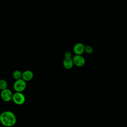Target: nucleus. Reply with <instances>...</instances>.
Here are the masks:
<instances>
[{
    "label": "nucleus",
    "mask_w": 127,
    "mask_h": 127,
    "mask_svg": "<svg viewBox=\"0 0 127 127\" xmlns=\"http://www.w3.org/2000/svg\"><path fill=\"white\" fill-rule=\"evenodd\" d=\"M17 122V118L14 113L10 111H5L0 114V123L5 127H12Z\"/></svg>",
    "instance_id": "1"
},
{
    "label": "nucleus",
    "mask_w": 127,
    "mask_h": 127,
    "mask_svg": "<svg viewBox=\"0 0 127 127\" xmlns=\"http://www.w3.org/2000/svg\"><path fill=\"white\" fill-rule=\"evenodd\" d=\"M25 96L22 92H15L13 93L12 101L15 104L17 105H21L25 103Z\"/></svg>",
    "instance_id": "2"
},
{
    "label": "nucleus",
    "mask_w": 127,
    "mask_h": 127,
    "mask_svg": "<svg viewBox=\"0 0 127 127\" xmlns=\"http://www.w3.org/2000/svg\"><path fill=\"white\" fill-rule=\"evenodd\" d=\"M26 86V82L23 79L20 78L15 80L13 85V88L15 92H22L25 90Z\"/></svg>",
    "instance_id": "3"
},
{
    "label": "nucleus",
    "mask_w": 127,
    "mask_h": 127,
    "mask_svg": "<svg viewBox=\"0 0 127 127\" xmlns=\"http://www.w3.org/2000/svg\"><path fill=\"white\" fill-rule=\"evenodd\" d=\"M12 95L13 93L12 91L8 88L1 90L0 93V97L1 99L5 102H8L12 100Z\"/></svg>",
    "instance_id": "4"
},
{
    "label": "nucleus",
    "mask_w": 127,
    "mask_h": 127,
    "mask_svg": "<svg viewBox=\"0 0 127 127\" xmlns=\"http://www.w3.org/2000/svg\"><path fill=\"white\" fill-rule=\"evenodd\" d=\"M72 59L74 65L77 67H82L85 64V59L82 55H75Z\"/></svg>",
    "instance_id": "5"
},
{
    "label": "nucleus",
    "mask_w": 127,
    "mask_h": 127,
    "mask_svg": "<svg viewBox=\"0 0 127 127\" xmlns=\"http://www.w3.org/2000/svg\"><path fill=\"white\" fill-rule=\"evenodd\" d=\"M85 46L81 43H76L73 48V51L75 55H82L84 52Z\"/></svg>",
    "instance_id": "6"
},
{
    "label": "nucleus",
    "mask_w": 127,
    "mask_h": 127,
    "mask_svg": "<svg viewBox=\"0 0 127 127\" xmlns=\"http://www.w3.org/2000/svg\"><path fill=\"white\" fill-rule=\"evenodd\" d=\"M63 64L64 67L66 69H70L74 65L72 59L71 57H64L63 61Z\"/></svg>",
    "instance_id": "7"
},
{
    "label": "nucleus",
    "mask_w": 127,
    "mask_h": 127,
    "mask_svg": "<svg viewBox=\"0 0 127 127\" xmlns=\"http://www.w3.org/2000/svg\"><path fill=\"white\" fill-rule=\"evenodd\" d=\"M34 77V73L33 71L30 70H26L22 72V79L26 82L29 81L33 79Z\"/></svg>",
    "instance_id": "8"
},
{
    "label": "nucleus",
    "mask_w": 127,
    "mask_h": 127,
    "mask_svg": "<svg viewBox=\"0 0 127 127\" xmlns=\"http://www.w3.org/2000/svg\"><path fill=\"white\" fill-rule=\"evenodd\" d=\"M12 77L15 80L22 78V72L19 70H15L12 73Z\"/></svg>",
    "instance_id": "9"
},
{
    "label": "nucleus",
    "mask_w": 127,
    "mask_h": 127,
    "mask_svg": "<svg viewBox=\"0 0 127 127\" xmlns=\"http://www.w3.org/2000/svg\"><path fill=\"white\" fill-rule=\"evenodd\" d=\"M7 81L3 79H0V89L1 90L5 89L7 88Z\"/></svg>",
    "instance_id": "10"
},
{
    "label": "nucleus",
    "mask_w": 127,
    "mask_h": 127,
    "mask_svg": "<svg viewBox=\"0 0 127 127\" xmlns=\"http://www.w3.org/2000/svg\"><path fill=\"white\" fill-rule=\"evenodd\" d=\"M93 51V49L90 45H86L84 47V52L87 54H91Z\"/></svg>",
    "instance_id": "11"
},
{
    "label": "nucleus",
    "mask_w": 127,
    "mask_h": 127,
    "mask_svg": "<svg viewBox=\"0 0 127 127\" xmlns=\"http://www.w3.org/2000/svg\"><path fill=\"white\" fill-rule=\"evenodd\" d=\"M71 56H72L71 53L70 51H67L64 53V57H71Z\"/></svg>",
    "instance_id": "12"
}]
</instances>
